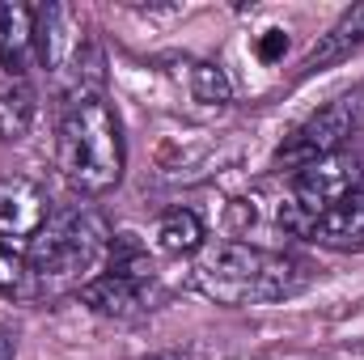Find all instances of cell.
Segmentation results:
<instances>
[{
  "label": "cell",
  "instance_id": "277c9868",
  "mask_svg": "<svg viewBox=\"0 0 364 360\" xmlns=\"http://www.w3.org/2000/svg\"><path fill=\"white\" fill-rule=\"evenodd\" d=\"M34 51L43 68L68 93H90L97 81L85 77V68H97V55L90 47L85 21L73 4H43L34 9Z\"/></svg>",
  "mask_w": 364,
  "mask_h": 360
},
{
  "label": "cell",
  "instance_id": "8992f818",
  "mask_svg": "<svg viewBox=\"0 0 364 360\" xmlns=\"http://www.w3.org/2000/svg\"><path fill=\"white\" fill-rule=\"evenodd\" d=\"M364 182V170L356 157H326V162H314L305 170H296L288 199L279 203V225L296 238H309V229L331 212L339 208L356 186Z\"/></svg>",
  "mask_w": 364,
  "mask_h": 360
},
{
  "label": "cell",
  "instance_id": "6da1fadb",
  "mask_svg": "<svg viewBox=\"0 0 364 360\" xmlns=\"http://www.w3.org/2000/svg\"><path fill=\"white\" fill-rule=\"evenodd\" d=\"M55 162L64 182L77 195H106L123 179V127L114 106L102 90L68 93L60 110V136H55Z\"/></svg>",
  "mask_w": 364,
  "mask_h": 360
},
{
  "label": "cell",
  "instance_id": "2e32d148",
  "mask_svg": "<svg viewBox=\"0 0 364 360\" xmlns=\"http://www.w3.org/2000/svg\"><path fill=\"white\" fill-rule=\"evenodd\" d=\"M284 51H288V34H279V30H267V34L259 38V55H263L267 64H272V60H279Z\"/></svg>",
  "mask_w": 364,
  "mask_h": 360
},
{
  "label": "cell",
  "instance_id": "9a60e30c",
  "mask_svg": "<svg viewBox=\"0 0 364 360\" xmlns=\"http://www.w3.org/2000/svg\"><path fill=\"white\" fill-rule=\"evenodd\" d=\"M34 292H38V275L26 263V255L0 242V297H34Z\"/></svg>",
  "mask_w": 364,
  "mask_h": 360
},
{
  "label": "cell",
  "instance_id": "4fadbf2b",
  "mask_svg": "<svg viewBox=\"0 0 364 360\" xmlns=\"http://www.w3.org/2000/svg\"><path fill=\"white\" fill-rule=\"evenodd\" d=\"M34 127V93L26 81H0V140H26Z\"/></svg>",
  "mask_w": 364,
  "mask_h": 360
},
{
  "label": "cell",
  "instance_id": "5bb4252c",
  "mask_svg": "<svg viewBox=\"0 0 364 360\" xmlns=\"http://www.w3.org/2000/svg\"><path fill=\"white\" fill-rule=\"evenodd\" d=\"M182 68H186V85H191V97H195V102H208V106H225V102L233 97V85H229V77H225L216 64L191 60V64H182Z\"/></svg>",
  "mask_w": 364,
  "mask_h": 360
},
{
  "label": "cell",
  "instance_id": "9c48e42d",
  "mask_svg": "<svg viewBox=\"0 0 364 360\" xmlns=\"http://www.w3.org/2000/svg\"><path fill=\"white\" fill-rule=\"evenodd\" d=\"M30 60H34V9L0 4V64H4L9 81H21Z\"/></svg>",
  "mask_w": 364,
  "mask_h": 360
},
{
  "label": "cell",
  "instance_id": "30bf717a",
  "mask_svg": "<svg viewBox=\"0 0 364 360\" xmlns=\"http://www.w3.org/2000/svg\"><path fill=\"white\" fill-rule=\"evenodd\" d=\"M309 242L331 250H364V182L309 229Z\"/></svg>",
  "mask_w": 364,
  "mask_h": 360
},
{
  "label": "cell",
  "instance_id": "3957f363",
  "mask_svg": "<svg viewBox=\"0 0 364 360\" xmlns=\"http://www.w3.org/2000/svg\"><path fill=\"white\" fill-rule=\"evenodd\" d=\"M106 250H110L106 221L90 203H73V208L51 212L43 233L30 242L26 263L34 268L38 284H68V280H81L85 271L97 268Z\"/></svg>",
  "mask_w": 364,
  "mask_h": 360
},
{
  "label": "cell",
  "instance_id": "5b68a950",
  "mask_svg": "<svg viewBox=\"0 0 364 360\" xmlns=\"http://www.w3.org/2000/svg\"><path fill=\"white\" fill-rule=\"evenodd\" d=\"M364 132V90L339 93L335 102H326L322 110H314L279 149H275V166L284 170H305L314 162L339 157L343 144H352Z\"/></svg>",
  "mask_w": 364,
  "mask_h": 360
},
{
  "label": "cell",
  "instance_id": "52a82bcc",
  "mask_svg": "<svg viewBox=\"0 0 364 360\" xmlns=\"http://www.w3.org/2000/svg\"><path fill=\"white\" fill-rule=\"evenodd\" d=\"M51 199L38 182L30 179H0V242L13 250H30V242L43 233V225L51 221Z\"/></svg>",
  "mask_w": 364,
  "mask_h": 360
},
{
  "label": "cell",
  "instance_id": "e0dca14e",
  "mask_svg": "<svg viewBox=\"0 0 364 360\" xmlns=\"http://www.w3.org/2000/svg\"><path fill=\"white\" fill-rule=\"evenodd\" d=\"M0 360H17V335H13V327H0Z\"/></svg>",
  "mask_w": 364,
  "mask_h": 360
},
{
  "label": "cell",
  "instance_id": "8fae6325",
  "mask_svg": "<svg viewBox=\"0 0 364 360\" xmlns=\"http://www.w3.org/2000/svg\"><path fill=\"white\" fill-rule=\"evenodd\" d=\"M364 43V4H352L314 47H309V55H305V73H322V68H331V64H339V60H348L356 47Z\"/></svg>",
  "mask_w": 364,
  "mask_h": 360
},
{
  "label": "cell",
  "instance_id": "7c38bea8",
  "mask_svg": "<svg viewBox=\"0 0 364 360\" xmlns=\"http://www.w3.org/2000/svg\"><path fill=\"white\" fill-rule=\"evenodd\" d=\"M203 238H208V229H203L199 212H191V208H170L157 221V246L166 255H195V250H203Z\"/></svg>",
  "mask_w": 364,
  "mask_h": 360
},
{
  "label": "cell",
  "instance_id": "7a4b0ae2",
  "mask_svg": "<svg viewBox=\"0 0 364 360\" xmlns=\"http://www.w3.org/2000/svg\"><path fill=\"white\" fill-rule=\"evenodd\" d=\"M191 280L220 305H272L296 297L309 280V268L292 255L259 250L250 242H216L195 259Z\"/></svg>",
  "mask_w": 364,
  "mask_h": 360
},
{
  "label": "cell",
  "instance_id": "ac0fdd59",
  "mask_svg": "<svg viewBox=\"0 0 364 360\" xmlns=\"http://www.w3.org/2000/svg\"><path fill=\"white\" fill-rule=\"evenodd\" d=\"M149 360H186V356H178V352H157V356H149Z\"/></svg>",
  "mask_w": 364,
  "mask_h": 360
},
{
  "label": "cell",
  "instance_id": "ba28073f",
  "mask_svg": "<svg viewBox=\"0 0 364 360\" xmlns=\"http://www.w3.org/2000/svg\"><path fill=\"white\" fill-rule=\"evenodd\" d=\"M149 284L153 280H136V275H123V271H102L85 280L77 292H81V305H90L93 314L102 318H119V322H132V318H144L153 305H149Z\"/></svg>",
  "mask_w": 364,
  "mask_h": 360
}]
</instances>
